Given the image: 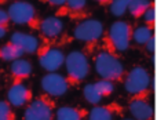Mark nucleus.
I'll use <instances>...</instances> for the list:
<instances>
[{
    "mask_svg": "<svg viewBox=\"0 0 157 120\" xmlns=\"http://www.w3.org/2000/svg\"><path fill=\"white\" fill-rule=\"evenodd\" d=\"M0 120H17L14 108L7 101H0Z\"/></svg>",
    "mask_w": 157,
    "mask_h": 120,
    "instance_id": "nucleus-24",
    "label": "nucleus"
},
{
    "mask_svg": "<svg viewBox=\"0 0 157 120\" xmlns=\"http://www.w3.org/2000/svg\"><path fill=\"white\" fill-rule=\"evenodd\" d=\"M32 71V62L29 60H25V58H18V60L13 61L10 65V75L13 82H25L30 77Z\"/></svg>",
    "mask_w": 157,
    "mask_h": 120,
    "instance_id": "nucleus-15",
    "label": "nucleus"
},
{
    "mask_svg": "<svg viewBox=\"0 0 157 120\" xmlns=\"http://www.w3.org/2000/svg\"><path fill=\"white\" fill-rule=\"evenodd\" d=\"M55 109V101L43 93L25 106L24 120H54Z\"/></svg>",
    "mask_w": 157,
    "mask_h": 120,
    "instance_id": "nucleus-6",
    "label": "nucleus"
},
{
    "mask_svg": "<svg viewBox=\"0 0 157 120\" xmlns=\"http://www.w3.org/2000/svg\"><path fill=\"white\" fill-rule=\"evenodd\" d=\"M152 36H155V29L146 25H141L132 30V41H135L138 46H145Z\"/></svg>",
    "mask_w": 157,
    "mask_h": 120,
    "instance_id": "nucleus-20",
    "label": "nucleus"
},
{
    "mask_svg": "<svg viewBox=\"0 0 157 120\" xmlns=\"http://www.w3.org/2000/svg\"><path fill=\"white\" fill-rule=\"evenodd\" d=\"M124 88L131 97H146L149 98L153 88V77L144 66H134L124 75Z\"/></svg>",
    "mask_w": 157,
    "mask_h": 120,
    "instance_id": "nucleus-3",
    "label": "nucleus"
},
{
    "mask_svg": "<svg viewBox=\"0 0 157 120\" xmlns=\"http://www.w3.org/2000/svg\"><path fill=\"white\" fill-rule=\"evenodd\" d=\"M131 2H132V0H113V2L110 3V6H109V10H110V13L113 14L114 17L120 18V17H123L127 13V8Z\"/></svg>",
    "mask_w": 157,
    "mask_h": 120,
    "instance_id": "nucleus-22",
    "label": "nucleus"
},
{
    "mask_svg": "<svg viewBox=\"0 0 157 120\" xmlns=\"http://www.w3.org/2000/svg\"><path fill=\"white\" fill-rule=\"evenodd\" d=\"M37 55V60L40 66L46 72H57L62 68L65 62V54L59 47H55L54 44L43 43L39 46L35 52Z\"/></svg>",
    "mask_w": 157,
    "mask_h": 120,
    "instance_id": "nucleus-8",
    "label": "nucleus"
},
{
    "mask_svg": "<svg viewBox=\"0 0 157 120\" xmlns=\"http://www.w3.org/2000/svg\"><path fill=\"white\" fill-rule=\"evenodd\" d=\"M87 112L80 106H61L55 109L54 120H86Z\"/></svg>",
    "mask_w": 157,
    "mask_h": 120,
    "instance_id": "nucleus-16",
    "label": "nucleus"
},
{
    "mask_svg": "<svg viewBox=\"0 0 157 120\" xmlns=\"http://www.w3.org/2000/svg\"><path fill=\"white\" fill-rule=\"evenodd\" d=\"M41 90L44 94L50 95L51 98L54 97H62L63 94H66V91L69 90V83L66 80V77L57 72H48L41 77Z\"/></svg>",
    "mask_w": 157,
    "mask_h": 120,
    "instance_id": "nucleus-9",
    "label": "nucleus"
},
{
    "mask_svg": "<svg viewBox=\"0 0 157 120\" xmlns=\"http://www.w3.org/2000/svg\"><path fill=\"white\" fill-rule=\"evenodd\" d=\"M10 24H11V21H10V17H8V14H7V10L0 8V26L8 29Z\"/></svg>",
    "mask_w": 157,
    "mask_h": 120,
    "instance_id": "nucleus-26",
    "label": "nucleus"
},
{
    "mask_svg": "<svg viewBox=\"0 0 157 120\" xmlns=\"http://www.w3.org/2000/svg\"><path fill=\"white\" fill-rule=\"evenodd\" d=\"M37 30L44 43L52 44L63 33V24L58 17H47L40 19Z\"/></svg>",
    "mask_w": 157,
    "mask_h": 120,
    "instance_id": "nucleus-11",
    "label": "nucleus"
},
{
    "mask_svg": "<svg viewBox=\"0 0 157 120\" xmlns=\"http://www.w3.org/2000/svg\"><path fill=\"white\" fill-rule=\"evenodd\" d=\"M94 2L98 3V4H101V6H106V7H109L113 0H94Z\"/></svg>",
    "mask_w": 157,
    "mask_h": 120,
    "instance_id": "nucleus-29",
    "label": "nucleus"
},
{
    "mask_svg": "<svg viewBox=\"0 0 157 120\" xmlns=\"http://www.w3.org/2000/svg\"><path fill=\"white\" fill-rule=\"evenodd\" d=\"M132 25L127 21L113 22L109 26L108 32L103 33V43H105L106 51L113 52V54H121L130 48L132 43Z\"/></svg>",
    "mask_w": 157,
    "mask_h": 120,
    "instance_id": "nucleus-1",
    "label": "nucleus"
},
{
    "mask_svg": "<svg viewBox=\"0 0 157 120\" xmlns=\"http://www.w3.org/2000/svg\"><path fill=\"white\" fill-rule=\"evenodd\" d=\"M105 33V26L101 21L94 18H86L77 22L73 29V37L88 46L95 44Z\"/></svg>",
    "mask_w": 157,
    "mask_h": 120,
    "instance_id": "nucleus-7",
    "label": "nucleus"
},
{
    "mask_svg": "<svg viewBox=\"0 0 157 120\" xmlns=\"http://www.w3.org/2000/svg\"><path fill=\"white\" fill-rule=\"evenodd\" d=\"M22 57H24V51L19 47H17L15 44L7 41L6 44L0 46V60L2 61H10V62H13V61L22 58Z\"/></svg>",
    "mask_w": 157,
    "mask_h": 120,
    "instance_id": "nucleus-18",
    "label": "nucleus"
},
{
    "mask_svg": "<svg viewBox=\"0 0 157 120\" xmlns=\"http://www.w3.org/2000/svg\"><path fill=\"white\" fill-rule=\"evenodd\" d=\"M59 11L72 18H84L87 11V0H65Z\"/></svg>",
    "mask_w": 157,
    "mask_h": 120,
    "instance_id": "nucleus-17",
    "label": "nucleus"
},
{
    "mask_svg": "<svg viewBox=\"0 0 157 120\" xmlns=\"http://www.w3.org/2000/svg\"><path fill=\"white\" fill-rule=\"evenodd\" d=\"M123 120H134V119H123Z\"/></svg>",
    "mask_w": 157,
    "mask_h": 120,
    "instance_id": "nucleus-32",
    "label": "nucleus"
},
{
    "mask_svg": "<svg viewBox=\"0 0 157 120\" xmlns=\"http://www.w3.org/2000/svg\"><path fill=\"white\" fill-rule=\"evenodd\" d=\"M153 4H155V0H132L128 6L127 11L131 14V17H134L135 19H139L144 17L147 8Z\"/></svg>",
    "mask_w": 157,
    "mask_h": 120,
    "instance_id": "nucleus-19",
    "label": "nucleus"
},
{
    "mask_svg": "<svg viewBox=\"0 0 157 120\" xmlns=\"http://www.w3.org/2000/svg\"><path fill=\"white\" fill-rule=\"evenodd\" d=\"M83 95L86 98V101L91 105H98L102 101V95L98 93V90L95 88L94 83L92 84H86L83 88Z\"/></svg>",
    "mask_w": 157,
    "mask_h": 120,
    "instance_id": "nucleus-21",
    "label": "nucleus"
},
{
    "mask_svg": "<svg viewBox=\"0 0 157 120\" xmlns=\"http://www.w3.org/2000/svg\"><path fill=\"white\" fill-rule=\"evenodd\" d=\"M155 36H152V37L149 39V40L146 41V44H145V48H146L147 52H150V54H153L155 52Z\"/></svg>",
    "mask_w": 157,
    "mask_h": 120,
    "instance_id": "nucleus-28",
    "label": "nucleus"
},
{
    "mask_svg": "<svg viewBox=\"0 0 157 120\" xmlns=\"http://www.w3.org/2000/svg\"><path fill=\"white\" fill-rule=\"evenodd\" d=\"M144 21H145V25L149 28H152V29H155L156 28V4L150 6L149 8H147V11L144 14Z\"/></svg>",
    "mask_w": 157,
    "mask_h": 120,
    "instance_id": "nucleus-25",
    "label": "nucleus"
},
{
    "mask_svg": "<svg viewBox=\"0 0 157 120\" xmlns=\"http://www.w3.org/2000/svg\"><path fill=\"white\" fill-rule=\"evenodd\" d=\"M94 86H95V88L98 90V93L102 95V98H103V97L112 95V94H113V91H114V88H116V86H114L113 82L106 80V79L97 80V82L94 83Z\"/></svg>",
    "mask_w": 157,
    "mask_h": 120,
    "instance_id": "nucleus-23",
    "label": "nucleus"
},
{
    "mask_svg": "<svg viewBox=\"0 0 157 120\" xmlns=\"http://www.w3.org/2000/svg\"><path fill=\"white\" fill-rule=\"evenodd\" d=\"M65 66H66V80L69 86L77 87L80 83L86 80L90 73V61L84 51H72L65 55Z\"/></svg>",
    "mask_w": 157,
    "mask_h": 120,
    "instance_id": "nucleus-4",
    "label": "nucleus"
},
{
    "mask_svg": "<svg viewBox=\"0 0 157 120\" xmlns=\"http://www.w3.org/2000/svg\"><path fill=\"white\" fill-rule=\"evenodd\" d=\"M7 0H0V4H3V3H6Z\"/></svg>",
    "mask_w": 157,
    "mask_h": 120,
    "instance_id": "nucleus-31",
    "label": "nucleus"
},
{
    "mask_svg": "<svg viewBox=\"0 0 157 120\" xmlns=\"http://www.w3.org/2000/svg\"><path fill=\"white\" fill-rule=\"evenodd\" d=\"M7 14L11 22L36 30H37L41 19L35 6L25 0H17V2L11 3L7 8Z\"/></svg>",
    "mask_w": 157,
    "mask_h": 120,
    "instance_id": "nucleus-5",
    "label": "nucleus"
},
{
    "mask_svg": "<svg viewBox=\"0 0 157 120\" xmlns=\"http://www.w3.org/2000/svg\"><path fill=\"white\" fill-rule=\"evenodd\" d=\"M8 41L15 44L17 47H19L24 51V54H35L36 50L40 46L39 39L36 36L25 32H14Z\"/></svg>",
    "mask_w": 157,
    "mask_h": 120,
    "instance_id": "nucleus-14",
    "label": "nucleus"
},
{
    "mask_svg": "<svg viewBox=\"0 0 157 120\" xmlns=\"http://www.w3.org/2000/svg\"><path fill=\"white\" fill-rule=\"evenodd\" d=\"M124 112V108L117 102H109L103 105H94L87 115V120H114Z\"/></svg>",
    "mask_w": 157,
    "mask_h": 120,
    "instance_id": "nucleus-13",
    "label": "nucleus"
},
{
    "mask_svg": "<svg viewBox=\"0 0 157 120\" xmlns=\"http://www.w3.org/2000/svg\"><path fill=\"white\" fill-rule=\"evenodd\" d=\"M94 68L101 79L110 80L113 83H120L124 79V65L116 54L109 52L106 50L99 51L94 57Z\"/></svg>",
    "mask_w": 157,
    "mask_h": 120,
    "instance_id": "nucleus-2",
    "label": "nucleus"
},
{
    "mask_svg": "<svg viewBox=\"0 0 157 120\" xmlns=\"http://www.w3.org/2000/svg\"><path fill=\"white\" fill-rule=\"evenodd\" d=\"M40 2L44 3V4H47V6H50V7L58 8V10L65 4V0H40Z\"/></svg>",
    "mask_w": 157,
    "mask_h": 120,
    "instance_id": "nucleus-27",
    "label": "nucleus"
},
{
    "mask_svg": "<svg viewBox=\"0 0 157 120\" xmlns=\"http://www.w3.org/2000/svg\"><path fill=\"white\" fill-rule=\"evenodd\" d=\"M7 30H8V29H6V28L0 26V39H3L6 35H7Z\"/></svg>",
    "mask_w": 157,
    "mask_h": 120,
    "instance_id": "nucleus-30",
    "label": "nucleus"
},
{
    "mask_svg": "<svg viewBox=\"0 0 157 120\" xmlns=\"http://www.w3.org/2000/svg\"><path fill=\"white\" fill-rule=\"evenodd\" d=\"M128 110L134 116V120H153L155 116V109L146 97H131Z\"/></svg>",
    "mask_w": 157,
    "mask_h": 120,
    "instance_id": "nucleus-12",
    "label": "nucleus"
},
{
    "mask_svg": "<svg viewBox=\"0 0 157 120\" xmlns=\"http://www.w3.org/2000/svg\"><path fill=\"white\" fill-rule=\"evenodd\" d=\"M33 99V93L24 82H13L7 90L6 101L13 108H24Z\"/></svg>",
    "mask_w": 157,
    "mask_h": 120,
    "instance_id": "nucleus-10",
    "label": "nucleus"
}]
</instances>
